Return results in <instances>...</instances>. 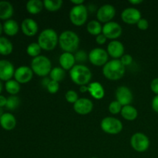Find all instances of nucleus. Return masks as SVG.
I'll return each mask as SVG.
<instances>
[{
    "label": "nucleus",
    "instance_id": "obj_1",
    "mask_svg": "<svg viewBox=\"0 0 158 158\" xmlns=\"http://www.w3.org/2000/svg\"><path fill=\"white\" fill-rule=\"evenodd\" d=\"M59 45L64 52L73 53L78 49L80 38L78 35L73 31H63L59 36Z\"/></svg>",
    "mask_w": 158,
    "mask_h": 158
},
{
    "label": "nucleus",
    "instance_id": "obj_2",
    "mask_svg": "<svg viewBox=\"0 0 158 158\" xmlns=\"http://www.w3.org/2000/svg\"><path fill=\"white\" fill-rule=\"evenodd\" d=\"M71 80L79 86H86L92 79V72L87 66L83 64L75 65L69 70Z\"/></svg>",
    "mask_w": 158,
    "mask_h": 158
},
{
    "label": "nucleus",
    "instance_id": "obj_3",
    "mask_svg": "<svg viewBox=\"0 0 158 158\" xmlns=\"http://www.w3.org/2000/svg\"><path fill=\"white\" fill-rule=\"evenodd\" d=\"M103 74L107 80L112 81L120 80L125 74V66L120 60H112L103 66Z\"/></svg>",
    "mask_w": 158,
    "mask_h": 158
},
{
    "label": "nucleus",
    "instance_id": "obj_4",
    "mask_svg": "<svg viewBox=\"0 0 158 158\" xmlns=\"http://www.w3.org/2000/svg\"><path fill=\"white\" fill-rule=\"evenodd\" d=\"M37 43L43 50L52 51L59 43V35L54 29H46L40 32Z\"/></svg>",
    "mask_w": 158,
    "mask_h": 158
},
{
    "label": "nucleus",
    "instance_id": "obj_5",
    "mask_svg": "<svg viewBox=\"0 0 158 158\" xmlns=\"http://www.w3.org/2000/svg\"><path fill=\"white\" fill-rule=\"evenodd\" d=\"M31 69L34 73L39 77H46L52 70V63L48 57L39 56L32 59L31 62Z\"/></svg>",
    "mask_w": 158,
    "mask_h": 158
},
{
    "label": "nucleus",
    "instance_id": "obj_6",
    "mask_svg": "<svg viewBox=\"0 0 158 158\" xmlns=\"http://www.w3.org/2000/svg\"><path fill=\"white\" fill-rule=\"evenodd\" d=\"M88 17V11L84 5L75 6L69 12V19L76 26H82L86 23Z\"/></svg>",
    "mask_w": 158,
    "mask_h": 158
},
{
    "label": "nucleus",
    "instance_id": "obj_7",
    "mask_svg": "<svg viewBox=\"0 0 158 158\" xmlns=\"http://www.w3.org/2000/svg\"><path fill=\"white\" fill-rule=\"evenodd\" d=\"M100 127L103 132L108 134H117L123 130V123L120 120L114 117H106L102 120Z\"/></svg>",
    "mask_w": 158,
    "mask_h": 158
},
{
    "label": "nucleus",
    "instance_id": "obj_8",
    "mask_svg": "<svg viewBox=\"0 0 158 158\" xmlns=\"http://www.w3.org/2000/svg\"><path fill=\"white\" fill-rule=\"evenodd\" d=\"M131 144L133 149L137 152H144L150 147V140L146 134L143 133H136L133 134L131 139Z\"/></svg>",
    "mask_w": 158,
    "mask_h": 158
},
{
    "label": "nucleus",
    "instance_id": "obj_9",
    "mask_svg": "<svg viewBox=\"0 0 158 158\" xmlns=\"http://www.w3.org/2000/svg\"><path fill=\"white\" fill-rule=\"evenodd\" d=\"M109 55L107 51L102 48H95L92 49L88 55V59L93 65L96 66H103L108 62Z\"/></svg>",
    "mask_w": 158,
    "mask_h": 158
},
{
    "label": "nucleus",
    "instance_id": "obj_10",
    "mask_svg": "<svg viewBox=\"0 0 158 158\" xmlns=\"http://www.w3.org/2000/svg\"><path fill=\"white\" fill-rule=\"evenodd\" d=\"M123 32V29L119 23L116 22H110L106 23L103 26L102 33L106 37V39H110L112 40H117Z\"/></svg>",
    "mask_w": 158,
    "mask_h": 158
},
{
    "label": "nucleus",
    "instance_id": "obj_11",
    "mask_svg": "<svg viewBox=\"0 0 158 158\" xmlns=\"http://www.w3.org/2000/svg\"><path fill=\"white\" fill-rule=\"evenodd\" d=\"M116 15V9L110 4L103 5L99 8L97 12V18L100 23H107L111 22Z\"/></svg>",
    "mask_w": 158,
    "mask_h": 158
},
{
    "label": "nucleus",
    "instance_id": "obj_12",
    "mask_svg": "<svg viewBox=\"0 0 158 158\" xmlns=\"http://www.w3.org/2000/svg\"><path fill=\"white\" fill-rule=\"evenodd\" d=\"M33 73L31 67L27 66H21L15 69L14 78L19 83L24 84L31 81L33 77Z\"/></svg>",
    "mask_w": 158,
    "mask_h": 158
},
{
    "label": "nucleus",
    "instance_id": "obj_13",
    "mask_svg": "<svg viewBox=\"0 0 158 158\" xmlns=\"http://www.w3.org/2000/svg\"><path fill=\"white\" fill-rule=\"evenodd\" d=\"M140 19H142L141 13L136 8H127L121 13L122 21L128 25L137 24Z\"/></svg>",
    "mask_w": 158,
    "mask_h": 158
},
{
    "label": "nucleus",
    "instance_id": "obj_14",
    "mask_svg": "<svg viewBox=\"0 0 158 158\" xmlns=\"http://www.w3.org/2000/svg\"><path fill=\"white\" fill-rule=\"evenodd\" d=\"M116 98L122 106H124L131 105L134 97L129 88L125 86H119L116 90Z\"/></svg>",
    "mask_w": 158,
    "mask_h": 158
},
{
    "label": "nucleus",
    "instance_id": "obj_15",
    "mask_svg": "<svg viewBox=\"0 0 158 158\" xmlns=\"http://www.w3.org/2000/svg\"><path fill=\"white\" fill-rule=\"evenodd\" d=\"M15 68L13 64L9 60H0V80L1 81H9L12 80L15 73Z\"/></svg>",
    "mask_w": 158,
    "mask_h": 158
},
{
    "label": "nucleus",
    "instance_id": "obj_16",
    "mask_svg": "<svg viewBox=\"0 0 158 158\" xmlns=\"http://www.w3.org/2000/svg\"><path fill=\"white\" fill-rule=\"evenodd\" d=\"M94 108V103L89 99L80 98L73 104V109L80 115H86L91 113Z\"/></svg>",
    "mask_w": 158,
    "mask_h": 158
},
{
    "label": "nucleus",
    "instance_id": "obj_17",
    "mask_svg": "<svg viewBox=\"0 0 158 158\" xmlns=\"http://www.w3.org/2000/svg\"><path fill=\"white\" fill-rule=\"evenodd\" d=\"M107 53L114 60H119L124 55V46L118 40H112L107 46Z\"/></svg>",
    "mask_w": 158,
    "mask_h": 158
},
{
    "label": "nucleus",
    "instance_id": "obj_18",
    "mask_svg": "<svg viewBox=\"0 0 158 158\" xmlns=\"http://www.w3.org/2000/svg\"><path fill=\"white\" fill-rule=\"evenodd\" d=\"M21 29L23 33L26 36H34L38 32L39 26L35 20L26 18L22 22Z\"/></svg>",
    "mask_w": 158,
    "mask_h": 158
},
{
    "label": "nucleus",
    "instance_id": "obj_19",
    "mask_svg": "<svg viewBox=\"0 0 158 158\" xmlns=\"http://www.w3.org/2000/svg\"><path fill=\"white\" fill-rule=\"evenodd\" d=\"M0 126L5 131H10L16 126V119L11 113H4L0 118Z\"/></svg>",
    "mask_w": 158,
    "mask_h": 158
},
{
    "label": "nucleus",
    "instance_id": "obj_20",
    "mask_svg": "<svg viewBox=\"0 0 158 158\" xmlns=\"http://www.w3.org/2000/svg\"><path fill=\"white\" fill-rule=\"evenodd\" d=\"M59 62L61 67L64 70H70L75 66V56L70 52H63L60 56Z\"/></svg>",
    "mask_w": 158,
    "mask_h": 158
},
{
    "label": "nucleus",
    "instance_id": "obj_21",
    "mask_svg": "<svg viewBox=\"0 0 158 158\" xmlns=\"http://www.w3.org/2000/svg\"><path fill=\"white\" fill-rule=\"evenodd\" d=\"M88 92L96 100H101L105 95L103 86L98 82H93L88 85Z\"/></svg>",
    "mask_w": 158,
    "mask_h": 158
},
{
    "label": "nucleus",
    "instance_id": "obj_22",
    "mask_svg": "<svg viewBox=\"0 0 158 158\" xmlns=\"http://www.w3.org/2000/svg\"><path fill=\"white\" fill-rule=\"evenodd\" d=\"M14 9L12 5L9 2H0V19L9 20L13 15Z\"/></svg>",
    "mask_w": 158,
    "mask_h": 158
},
{
    "label": "nucleus",
    "instance_id": "obj_23",
    "mask_svg": "<svg viewBox=\"0 0 158 158\" xmlns=\"http://www.w3.org/2000/svg\"><path fill=\"white\" fill-rule=\"evenodd\" d=\"M19 26L18 23L14 19L6 20L3 24V32L9 36L15 35L19 32Z\"/></svg>",
    "mask_w": 158,
    "mask_h": 158
},
{
    "label": "nucleus",
    "instance_id": "obj_24",
    "mask_svg": "<svg viewBox=\"0 0 158 158\" xmlns=\"http://www.w3.org/2000/svg\"><path fill=\"white\" fill-rule=\"evenodd\" d=\"M26 10L29 14L37 15L42 12L44 6H43V2L40 0H29L26 3Z\"/></svg>",
    "mask_w": 158,
    "mask_h": 158
},
{
    "label": "nucleus",
    "instance_id": "obj_25",
    "mask_svg": "<svg viewBox=\"0 0 158 158\" xmlns=\"http://www.w3.org/2000/svg\"><path fill=\"white\" fill-rule=\"evenodd\" d=\"M120 114L125 120L133 121L137 119V116H138V112L134 106H131V105H127V106H123Z\"/></svg>",
    "mask_w": 158,
    "mask_h": 158
},
{
    "label": "nucleus",
    "instance_id": "obj_26",
    "mask_svg": "<svg viewBox=\"0 0 158 158\" xmlns=\"http://www.w3.org/2000/svg\"><path fill=\"white\" fill-rule=\"evenodd\" d=\"M13 50L12 43L9 39L0 36V54L2 56H8L12 53Z\"/></svg>",
    "mask_w": 158,
    "mask_h": 158
},
{
    "label": "nucleus",
    "instance_id": "obj_27",
    "mask_svg": "<svg viewBox=\"0 0 158 158\" xmlns=\"http://www.w3.org/2000/svg\"><path fill=\"white\" fill-rule=\"evenodd\" d=\"M86 30L89 34L97 36V35L102 33L103 26H101L100 22L97 21V20H92L86 26Z\"/></svg>",
    "mask_w": 158,
    "mask_h": 158
},
{
    "label": "nucleus",
    "instance_id": "obj_28",
    "mask_svg": "<svg viewBox=\"0 0 158 158\" xmlns=\"http://www.w3.org/2000/svg\"><path fill=\"white\" fill-rule=\"evenodd\" d=\"M5 87H6V90L7 91V93L11 94V96H16V94L19 93L20 89H21L20 83H19L15 80H10L6 82Z\"/></svg>",
    "mask_w": 158,
    "mask_h": 158
},
{
    "label": "nucleus",
    "instance_id": "obj_29",
    "mask_svg": "<svg viewBox=\"0 0 158 158\" xmlns=\"http://www.w3.org/2000/svg\"><path fill=\"white\" fill-rule=\"evenodd\" d=\"M49 77H50L51 80L60 83L64 80L65 77H66V73L62 67H55L52 69L50 73H49Z\"/></svg>",
    "mask_w": 158,
    "mask_h": 158
},
{
    "label": "nucleus",
    "instance_id": "obj_30",
    "mask_svg": "<svg viewBox=\"0 0 158 158\" xmlns=\"http://www.w3.org/2000/svg\"><path fill=\"white\" fill-rule=\"evenodd\" d=\"M63 3L62 0H45L43 1V6L49 12H56L62 7Z\"/></svg>",
    "mask_w": 158,
    "mask_h": 158
},
{
    "label": "nucleus",
    "instance_id": "obj_31",
    "mask_svg": "<svg viewBox=\"0 0 158 158\" xmlns=\"http://www.w3.org/2000/svg\"><path fill=\"white\" fill-rule=\"evenodd\" d=\"M42 48L39 45L38 43H32L27 46L26 48V52L29 56L32 57V58H35V57L40 56L41 53Z\"/></svg>",
    "mask_w": 158,
    "mask_h": 158
},
{
    "label": "nucleus",
    "instance_id": "obj_32",
    "mask_svg": "<svg viewBox=\"0 0 158 158\" xmlns=\"http://www.w3.org/2000/svg\"><path fill=\"white\" fill-rule=\"evenodd\" d=\"M20 104V100L17 96H10L7 98V103H6V109L9 110H14L17 109Z\"/></svg>",
    "mask_w": 158,
    "mask_h": 158
},
{
    "label": "nucleus",
    "instance_id": "obj_33",
    "mask_svg": "<svg viewBox=\"0 0 158 158\" xmlns=\"http://www.w3.org/2000/svg\"><path fill=\"white\" fill-rule=\"evenodd\" d=\"M122 108H123V106L117 100H114V101L111 102L110 103L108 109H109V111L110 114L115 115V114H118L121 112Z\"/></svg>",
    "mask_w": 158,
    "mask_h": 158
},
{
    "label": "nucleus",
    "instance_id": "obj_34",
    "mask_svg": "<svg viewBox=\"0 0 158 158\" xmlns=\"http://www.w3.org/2000/svg\"><path fill=\"white\" fill-rule=\"evenodd\" d=\"M65 98H66V100L69 103H75L77 100H79L78 94L76 91L72 90H68L67 92L65 94Z\"/></svg>",
    "mask_w": 158,
    "mask_h": 158
},
{
    "label": "nucleus",
    "instance_id": "obj_35",
    "mask_svg": "<svg viewBox=\"0 0 158 158\" xmlns=\"http://www.w3.org/2000/svg\"><path fill=\"white\" fill-rule=\"evenodd\" d=\"M46 89H47V90L49 91V94H56V93L59 91V89H60V83H57V82L50 80L49 83H48L47 86H46Z\"/></svg>",
    "mask_w": 158,
    "mask_h": 158
},
{
    "label": "nucleus",
    "instance_id": "obj_36",
    "mask_svg": "<svg viewBox=\"0 0 158 158\" xmlns=\"http://www.w3.org/2000/svg\"><path fill=\"white\" fill-rule=\"evenodd\" d=\"M74 56H75L76 62H79V63H84L88 59V55L83 50H80L77 52Z\"/></svg>",
    "mask_w": 158,
    "mask_h": 158
},
{
    "label": "nucleus",
    "instance_id": "obj_37",
    "mask_svg": "<svg viewBox=\"0 0 158 158\" xmlns=\"http://www.w3.org/2000/svg\"><path fill=\"white\" fill-rule=\"evenodd\" d=\"M120 62L122 63V64L124 66H129L131 63H133V57L132 56L130 55V54H124L123 56L120 58Z\"/></svg>",
    "mask_w": 158,
    "mask_h": 158
},
{
    "label": "nucleus",
    "instance_id": "obj_38",
    "mask_svg": "<svg viewBox=\"0 0 158 158\" xmlns=\"http://www.w3.org/2000/svg\"><path fill=\"white\" fill-rule=\"evenodd\" d=\"M137 26L139 29L144 31L147 30L148 29V27H149V23L145 19H140L138 23H137Z\"/></svg>",
    "mask_w": 158,
    "mask_h": 158
},
{
    "label": "nucleus",
    "instance_id": "obj_39",
    "mask_svg": "<svg viewBox=\"0 0 158 158\" xmlns=\"http://www.w3.org/2000/svg\"><path fill=\"white\" fill-rule=\"evenodd\" d=\"M151 89L156 95H158V78H155L151 81Z\"/></svg>",
    "mask_w": 158,
    "mask_h": 158
},
{
    "label": "nucleus",
    "instance_id": "obj_40",
    "mask_svg": "<svg viewBox=\"0 0 158 158\" xmlns=\"http://www.w3.org/2000/svg\"><path fill=\"white\" fill-rule=\"evenodd\" d=\"M106 40H107V39H106V37L105 36V35H103V33H101V34H100V35H97V36H96V39H95L96 43H97V44H99V45H103V44H104V43L106 42Z\"/></svg>",
    "mask_w": 158,
    "mask_h": 158
},
{
    "label": "nucleus",
    "instance_id": "obj_41",
    "mask_svg": "<svg viewBox=\"0 0 158 158\" xmlns=\"http://www.w3.org/2000/svg\"><path fill=\"white\" fill-rule=\"evenodd\" d=\"M151 106H152V109L154 110V111H155L156 113L158 114V95H156L153 98Z\"/></svg>",
    "mask_w": 158,
    "mask_h": 158
},
{
    "label": "nucleus",
    "instance_id": "obj_42",
    "mask_svg": "<svg viewBox=\"0 0 158 158\" xmlns=\"http://www.w3.org/2000/svg\"><path fill=\"white\" fill-rule=\"evenodd\" d=\"M7 103V98L2 95H0V107H4L6 106Z\"/></svg>",
    "mask_w": 158,
    "mask_h": 158
},
{
    "label": "nucleus",
    "instance_id": "obj_43",
    "mask_svg": "<svg viewBox=\"0 0 158 158\" xmlns=\"http://www.w3.org/2000/svg\"><path fill=\"white\" fill-rule=\"evenodd\" d=\"M70 2L71 3H73V4L74 5V6L83 5V3H84V1H83V0H71Z\"/></svg>",
    "mask_w": 158,
    "mask_h": 158
},
{
    "label": "nucleus",
    "instance_id": "obj_44",
    "mask_svg": "<svg viewBox=\"0 0 158 158\" xmlns=\"http://www.w3.org/2000/svg\"><path fill=\"white\" fill-rule=\"evenodd\" d=\"M129 2L131 3V4L136 6V5H139L140 4V3H142L143 1H142V0H130Z\"/></svg>",
    "mask_w": 158,
    "mask_h": 158
},
{
    "label": "nucleus",
    "instance_id": "obj_45",
    "mask_svg": "<svg viewBox=\"0 0 158 158\" xmlns=\"http://www.w3.org/2000/svg\"><path fill=\"white\" fill-rule=\"evenodd\" d=\"M80 91L81 93H86L88 91V86H81L80 87Z\"/></svg>",
    "mask_w": 158,
    "mask_h": 158
},
{
    "label": "nucleus",
    "instance_id": "obj_46",
    "mask_svg": "<svg viewBox=\"0 0 158 158\" xmlns=\"http://www.w3.org/2000/svg\"><path fill=\"white\" fill-rule=\"evenodd\" d=\"M49 81H50V80H49V79H48V78H45L44 80H43V86H45V87L46 88V86H47L48 83H49Z\"/></svg>",
    "mask_w": 158,
    "mask_h": 158
},
{
    "label": "nucleus",
    "instance_id": "obj_47",
    "mask_svg": "<svg viewBox=\"0 0 158 158\" xmlns=\"http://www.w3.org/2000/svg\"><path fill=\"white\" fill-rule=\"evenodd\" d=\"M3 32V25H2V23H0V35H2Z\"/></svg>",
    "mask_w": 158,
    "mask_h": 158
},
{
    "label": "nucleus",
    "instance_id": "obj_48",
    "mask_svg": "<svg viewBox=\"0 0 158 158\" xmlns=\"http://www.w3.org/2000/svg\"><path fill=\"white\" fill-rule=\"evenodd\" d=\"M2 88H3L2 83V81L0 80V95H1V93H2Z\"/></svg>",
    "mask_w": 158,
    "mask_h": 158
},
{
    "label": "nucleus",
    "instance_id": "obj_49",
    "mask_svg": "<svg viewBox=\"0 0 158 158\" xmlns=\"http://www.w3.org/2000/svg\"><path fill=\"white\" fill-rule=\"evenodd\" d=\"M4 114V112H3V109L2 107H0V118L2 117V116Z\"/></svg>",
    "mask_w": 158,
    "mask_h": 158
},
{
    "label": "nucleus",
    "instance_id": "obj_50",
    "mask_svg": "<svg viewBox=\"0 0 158 158\" xmlns=\"http://www.w3.org/2000/svg\"><path fill=\"white\" fill-rule=\"evenodd\" d=\"M91 158H98V157H91Z\"/></svg>",
    "mask_w": 158,
    "mask_h": 158
}]
</instances>
